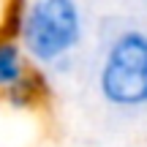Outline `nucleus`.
<instances>
[{"label": "nucleus", "instance_id": "nucleus-2", "mask_svg": "<svg viewBox=\"0 0 147 147\" xmlns=\"http://www.w3.org/2000/svg\"><path fill=\"white\" fill-rule=\"evenodd\" d=\"M98 93L115 109H147V30L128 27L109 41L98 65Z\"/></svg>", "mask_w": 147, "mask_h": 147}, {"label": "nucleus", "instance_id": "nucleus-3", "mask_svg": "<svg viewBox=\"0 0 147 147\" xmlns=\"http://www.w3.org/2000/svg\"><path fill=\"white\" fill-rule=\"evenodd\" d=\"M47 79L33 68L25 49L8 30L0 33V98L14 109H30L44 98Z\"/></svg>", "mask_w": 147, "mask_h": 147}, {"label": "nucleus", "instance_id": "nucleus-1", "mask_svg": "<svg viewBox=\"0 0 147 147\" xmlns=\"http://www.w3.org/2000/svg\"><path fill=\"white\" fill-rule=\"evenodd\" d=\"M8 33L19 41L33 68H52L82 41V8L76 0H19Z\"/></svg>", "mask_w": 147, "mask_h": 147}]
</instances>
